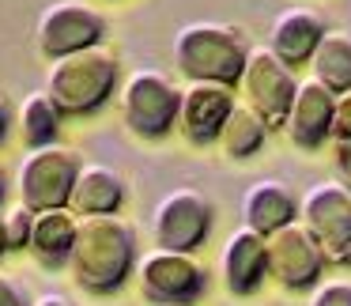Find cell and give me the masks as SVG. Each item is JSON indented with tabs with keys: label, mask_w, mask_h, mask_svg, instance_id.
<instances>
[{
	"label": "cell",
	"mask_w": 351,
	"mask_h": 306,
	"mask_svg": "<svg viewBox=\"0 0 351 306\" xmlns=\"http://www.w3.org/2000/svg\"><path fill=\"white\" fill-rule=\"evenodd\" d=\"M219 276L223 287L234 298H250L265 287L272 276H268V242L265 235L250 231L242 223L238 231H230L227 242L219 250Z\"/></svg>",
	"instance_id": "obj_12"
},
{
	"label": "cell",
	"mask_w": 351,
	"mask_h": 306,
	"mask_svg": "<svg viewBox=\"0 0 351 306\" xmlns=\"http://www.w3.org/2000/svg\"><path fill=\"white\" fill-rule=\"evenodd\" d=\"M31 306H72V303H69L64 295H57V291H46V295H42V298H34Z\"/></svg>",
	"instance_id": "obj_28"
},
{
	"label": "cell",
	"mask_w": 351,
	"mask_h": 306,
	"mask_svg": "<svg viewBox=\"0 0 351 306\" xmlns=\"http://www.w3.org/2000/svg\"><path fill=\"white\" fill-rule=\"evenodd\" d=\"M140 295L152 306H193L208 291V272L193 253L159 250L144 253L136 265Z\"/></svg>",
	"instance_id": "obj_6"
},
{
	"label": "cell",
	"mask_w": 351,
	"mask_h": 306,
	"mask_svg": "<svg viewBox=\"0 0 351 306\" xmlns=\"http://www.w3.org/2000/svg\"><path fill=\"white\" fill-rule=\"evenodd\" d=\"M215 208L200 189H170L152 212V238L159 250L197 253L208 242Z\"/></svg>",
	"instance_id": "obj_7"
},
{
	"label": "cell",
	"mask_w": 351,
	"mask_h": 306,
	"mask_svg": "<svg viewBox=\"0 0 351 306\" xmlns=\"http://www.w3.org/2000/svg\"><path fill=\"white\" fill-rule=\"evenodd\" d=\"M136 231L121 215H80L69 272L87 295H114L136 276Z\"/></svg>",
	"instance_id": "obj_1"
},
{
	"label": "cell",
	"mask_w": 351,
	"mask_h": 306,
	"mask_svg": "<svg viewBox=\"0 0 351 306\" xmlns=\"http://www.w3.org/2000/svg\"><path fill=\"white\" fill-rule=\"evenodd\" d=\"M268 129L272 125L265 121V117L257 114V110L250 106V102H234V110H230L227 125H223V137H219V148L227 159H253V155L265 148L268 140Z\"/></svg>",
	"instance_id": "obj_19"
},
{
	"label": "cell",
	"mask_w": 351,
	"mask_h": 306,
	"mask_svg": "<svg viewBox=\"0 0 351 306\" xmlns=\"http://www.w3.org/2000/svg\"><path fill=\"white\" fill-rule=\"evenodd\" d=\"M298 220L321 242L328 261L351 265V189L340 182H317L298 200Z\"/></svg>",
	"instance_id": "obj_8"
},
{
	"label": "cell",
	"mask_w": 351,
	"mask_h": 306,
	"mask_svg": "<svg viewBox=\"0 0 351 306\" xmlns=\"http://www.w3.org/2000/svg\"><path fill=\"white\" fill-rule=\"evenodd\" d=\"M174 69L189 84H227L234 87L245 72V46L242 31L227 23H185L174 34Z\"/></svg>",
	"instance_id": "obj_3"
},
{
	"label": "cell",
	"mask_w": 351,
	"mask_h": 306,
	"mask_svg": "<svg viewBox=\"0 0 351 306\" xmlns=\"http://www.w3.org/2000/svg\"><path fill=\"white\" fill-rule=\"evenodd\" d=\"M61 110L57 102L49 99L46 91H31L23 102H19V114H16V125H19V137H23L27 148H46V144H57V132H61Z\"/></svg>",
	"instance_id": "obj_21"
},
{
	"label": "cell",
	"mask_w": 351,
	"mask_h": 306,
	"mask_svg": "<svg viewBox=\"0 0 351 306\" xmlns=\"http://www.w3.org/2000/svg\"><path fill=\"white\" fill-rule=\"evenodd\" d=\"M125 204V178L106 163H84L69 208L76 215H117Z\"/></svg>",
	"instance_id": "obj_17"
},
{
	"label": "cell",
	"mask_w": 351,
	"mask_h": 306,
	"mask_svg": "<svg viewBox=\"0 0 351 306\" xmlns=\"http://www.w3.org/2000/svg\"><path fill=\"white\" fill-rule=\"evenodd\" d=\"M178 110H182V91L162 72L140 69L121 84V117L132 137L140 140L170 137V129H178Z\"/></svg>",
	"instance_id": "obj_5"
},
{
	"label": "cell",
	"mask_w": 351,
	"mask_h": 306,
	"mask_svg": "<svg viewBox=\"0 0 351 306\" xmlns=\"http://www.w3.org/2000/svg\"><path fill=\"white\" fill-rule=\"evenodd\" d=\"M102 38H106L102 12H95L91 4H80V0H57V4H49L38 16V27H34V42H38L46 61L102 46Z\"/></svg>",
	"instance_id": "obj_10"
},
{
	"label": "cell",
	"mask_w": 351,
	"mask_h": 306,
	"mask_svg": "<svg viewBox=\"0 0 351 306\" xmlns=\"http://www.w3.org/2000/svg\"><path fill=\"white\" fill-rule=\"evenodd\" d=\"M8 253V231H4V212H0V257Z\"/></svg>",
	"instance_id": "obj_29"
},
{
	"label": "cell",
	"mask_w": 351,
	"mask_h": 306,
	"mask_svg": "<svg viewBox=\"0 0 351 306\" xmlns=\"http://www.w3.org/2000/svg\"><path fill=\"white\" fill-rule=\"evenodd\" d=\"M242 220L250 231H257V235L268 238L280 227H287V223L298 220V200L283 182L261 178V182H253L242 197Z\"/></svg>",
	"instance_id": "obj_16"
},
{
	"label": "cell",
	"mask_w": 351,
	"mask_h": 306,
	"mask_svg": "<svg viewBox=\"0 0 351 306\" xmlns=\"http://www.w3.org/2000/svg\"><path fill=\"white\" fill-rule=\"evenodd\" d=\"M0 306H31L27 291L19 287L12 276H4V272H0Z\"/></svg>",
	"instance_id": "obj_26"
},
{
	"label": "cell",
	"mask_w": 351,
	"mask_h": 306,
	"mask_svg": "<svg viewBox=\"0 0 351 306\" xmlns=\"http://www.w3.org/2000/svg\"><path fill=\"white\" fill-rule=\"evenodd\" d=\"M230 110H234V87H227V84H189L182 91L178 129H182V137L197 148L219 144Z\"/></svg>",
	"instance_id": "obj_13"
},
{
	"label": "cell",
	"mask_w": 351,
	"mask_h": 306,
	"mask_svg": "<svg viewBox=\"0 0 351 306\" xmlns=\"http://www.w3.org/2000/svg\"><path fill=\"white\" fill-rule=\"evenodd\" d=\"M12 121H16V114H12V102L4 99V91H0V148L8 144V132H12Z\"/></svg>",
	"instance_id": "obj_27"
},
{
	"label": "cell",
	"mask_w": 351,
	"mask_h": 306,
	"mask_svg": "<svg viewBox=\"0 0 351 306\" xmlns=\"http://www.w3.org/2000/svg\"><path fill=\"white\" fill-rule=\"evenodd\" d=\"M4 197H8V178H4V170H0V204H4Z\"/></svg>",
	"instance_id": "obj_30"
},
{
	"label": "cell",
	"mask_w": 351,
	"mask_h": 306,
	"mask_svg": "<svg viewBox=\"0 0 351 306\" xmlns=\"http://www.w3.org/2000/svg\"><path fill=\"white\" fill-rule=\"evenodd\" d=\"M306 306H351V283L348 280H321L310 291Z\"/></svg>",
	"instance_id": "obj_23"
},
{
	"label": "cell",
	"mask_w": 351,
	"mask_h": 306,
	"mask_svg": "<svg viewBox=\"0 0 351 306\" xmlns=\"http://www.w3.org/2000/svg\"><path fill=\"white\" fill-rule=\"evenodd\" d=\"M332 170L336 182L351 189V140H332Z\"/></svg>",
	"instance_id": "obj_25"
},
{
	"label": "cell",
	"mask_w": 351,
	"mask_h": 306,
	"mask_svg": "<svg viewBox=\"0 0 351 306\" xmlns=\"http://www.w3.org/2000/svg\"><path fill=\"white\" fill-rule=\"evenodd\" d=\"M332 106L336 95L328 91L321 80H302L295 91V102H291V114L283 121L291 144L302 148V152H317L325 140H332Z\"/></svg>",
	"instance_id": "obj_14"
},
{
	"label": "cell",
	"mask_w": 351,
	"mask_h": 306,
	"mask_svg": "<svg viewBox=\"0 0 351 306\" xmlns=\"http://www.w3.org/2000/svg\"><path fill=\"white\" fill-rule=\"evenodd\" d=\"M328 34L325 19L310 8H287L272 19V31H268V42L265 46L272 49L276 57L295 69V64H306L313 57V49L321 46V38Z\"/></svg>",
	"instance_id": "obj_15"
},
{
	"label": "cell",
	"mask_w": 351,
	"mask_h": 306,
	"mask_svg": "<svg viewBox=\"0 0 351 306\" xmlns=\"http://www.w3.org/2000/svg\"><path fill=\"white\" fill-rule=\"evenodd\" d=\"M76 227L80 215L72 208H46L34 215V231H31V257L46 268H69L72 246H76Z\"/></svg>",
	"instance_id": "obj_18"
},
{
	"label": "cell",
	"mask_w": 351,
	"mask_h": 306,
	"mask_svg": "<svg viewBox=\"0 0 351 306\" xmlns=\"http://www.w3.org/2000/svg\"><path fill=\"white\" fill-rule=\"evenodd\" d=\"M80 170H84V163H80L76 148H64V144L31 148L19 159V170H16L19 204H27L31 212L69 208L72 185H76Z\"/></svg>",
	"instance_id": "obj_4"
},
{
	"label": "cell",
	"mask_w": 351,
	"mask_h": 306,
	"mask_svg": "<svg viewBox=\"0 0 351 306\" xmlns=\"http://www.w3.org/2000/svg\"><path fill=\"white\" fill-rule=\"evenodd\" d=\"M265 242H268V276L283 291H313L321 283L328 257L317 238L302 227V220L280 227Z\"/></svg>",
	"instance_id": "obj_11"
},
{
	"label": "cell",
	"mask_w": 351,
	"mask_h": 306,
	"mask_svg": "<svg viewBox=\"0 0 351 306\" xmlns=\"http://www.w3.org/2000/svg\"><path fill=\"white\" fill-rule=\"evenodd\" d=\"M245 102L265 117L268 125H283L291 114V102H295L298 80L295 69H291L283 57H276L268 46H250V57H245V72L238 80Z\"/></svg>",
	"instance_id": "obj_9"
},
{
	"label": "cell",
	"mask_w": 351,
	"mask_h": 306,
	"mask_svg": "<svg viewBox=\"0 0 351 306\" xmlns=\"http://www.w3.org/2000/svg\"><path fill=\"white\" fill-rule=\"evenodd\" d=\"M332 140H351V91L336 95V106H332Z\"/></svg>",
	"instance_id": "obj_24"
},
{
	"label": "cell",
	"mask_w": 351,
	"mask_h": 306,
	"mask_svg": "<svg viewBox=\"0 0 351 306\" xmlns=\"http://www.w3.org/2000/svg\"><path fill=\"white\" fill-rule=\"evenodd\" d=\"M117 76H121L117 57L106 46H91L49 61L46 95L57 102V110L64 117H87L99 114L117 95Z\"/></svg>",
	"instance_id": "obj_2"
},
{
	"label": "cell",
	"mask_w": 351,
	"mask_h": 306,
	"mask_svg": "<svg viewBox=\"0 0 351 306\" xmlns=\"http://www.w3.org/2000/svg\"><path fill=\"white\" fill-rule=\"evenodd\" d=\"M310 69H313V80H321L332 95L351 91V34L328 31L321 38V46L313 49Z\"/></svg>",
	"instance_id": "obj_20"
},
{
	"label": "cell",
	"mask_w": 351,
	"mask_h": 306,
	"mask_svg": "<svg viewBox=\"0 0 351 306\" xmlns=\"http://www.w3.org/2000/svg\"><path fill=\"white\" fill-rule=\"evenodd\" d=\"M34 215L27 204H12L4 212V231H8V250H27L31 246V231H34Z\"/></svg>",
	"instance_id": "obj_22"
}]
</instances>
